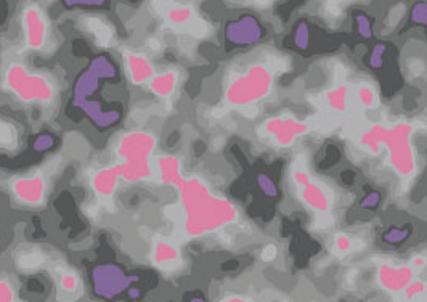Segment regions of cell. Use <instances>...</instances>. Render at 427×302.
Returning a JSON list of instances; mask_svg holds the SVG:
<instances>
[{
    "instance_id": "3957f363",
    "label": "cell",
    "mask_w": 427,
    "mask_h": 302,
    "mask_svg": "<svg viewBox=\"0 0 427 302\" xmlns=\"http://www.w3.org/2000/svg\"><path fill=\"white\" fill-rule=\"evenodd\" d=\"M23 31L29 50H42L47 42V20L37 5H29L23 10Z\"/></svg>"
},
{
    "instance_id": "d4e9b609",
    "label": "cell",
    "mask_w": 427,
    "mask_h": 302,
    "mask_svg": "<svg viewBox=\"0 0 427 302\" xmlns=\"http://www.w3.org/2000/svg\"><path fill=\"white\" fill-rule=\"evenodd\" d=\"M14 288L7 281H0V302H11L14 301Z\"/></svg>"
},
{
    "instance_id": "7a4b0ae2",
    "label": "cell",
    "mask_w": 427,
    "mask_h": 302,
    "mask_svg": "<svg viewBox=\"0 0 427 302\" xmlns=\"http://www.w3.org/2000/svg\"><path fill=\"white\" fill-rule=\"evenodd\" d=\"M384 143L389 145V155H391V165L400 175L408 177L414 171L416 160H414V151L408 138V130L404 125L394 127L391 132H386Z\"/></svg>"
},
{
    "instance_id": "8992f818",
    "label": "cell",
    "mask_w": 427,
    "mask_h": 302,
    "mask_svg": "<svg viewBox=\"0 0 427 302\" xmlns=\"http://www.w3.org/2000/svg\"><path fill=\"white\" fill-rule=\"evenodd\" d=\"M14 193L21 204L37 206L42 204L46 198V180L41 174L31 175L26 179H18L14 182Z\"/></svg>"
},
{
    "instance_id": "5bb4252c",
    "label": "cell",
    "mask_w": 427,
    "mask_h": 302,
    "mask_svg": "<svg viewBox=\"0 0 427 302\" xmlns=\"http://www.w3.org/2000/svg\"><path fill=\"white\" fill-rule=\"evenodd\" d=\"M20 145V134L14 124L0 119V150L14 151Z\"/></svg>"
},
{
    "instance_id": "52a82bcc",
    "label": "cell",
    "mask_w": 427,
    "mask_h": 302,
    "mask_svg": "<svg viewBox=\"0 0 427 302\" xmlns=\"http://www.w3.org/2000/svg\"><path fill=\"white\" fill-rule=\"evenodd\" d=\"M124 66L130 80L134 84H145L147 80L154 78V68L143 53L124 50L122 52Z\"/></svg>"
},
{
    "instance_id": "83f0119b",
    "label": "cell",
    "mask_w": 427,
    "mask_h": 302,
    "mask_svg": "<svg viewBox=\"0 0 427 302\" xmlns=\"http://www.w3.org/2000/svg\"><path fill=\"white\" fill-rule=\"evenodd\" d=\"M427 264V259L424 256H414L411 259V264L410 266L414 269V270H419V269H424Z\"/></svg>"
},
{
    "instance_id": "7402d4cb",
    "label": "cell",
    "mask_w": 427,
    "mask_h": 302,
    "mask_svg": "<svg viewBox=\"0 0 427 302\" xmlns=\"http://www.w3.org/2000/svg\"><path fill=\"white\" fill-rule=\"evenodd\" d=\"M332 249H334V253L339 254V256L349 254L350 249H352L350 238L345 234H337L334 236V241H332Z\"/></svg>"
},
{
    "instance_id": "d6986e66",
    "label": "cell",
    "mask_w": 427,
    "mask_h": 302,
    "mask_svg": "<svg viewBox=\"0 0 427 302\" xmlns=\"http://www.w3.org/2000/svg\"><path fill=\"white\" fill-rule=\"evenodd\" d=\"M326 102H328L330 108L334 111H344L345 105H347V92L345 89H334L328 92V95H326Z\"/></svg>"
},
{
    "instance_id": "6da1fadb",
    "label": "cell",
    "mask_w": 427,
    "mask_h": 302,
    "mask_svg": "<svg viewBox=\"0 0 427 302\" xmlns=\"http://www.w3.org/2000/svg\"><path fill=\"white\" fill-rule=\"evenodd\" d=\"M273 85L270 69L263 65H251L246 71L238 74L227 89V102L238 106H249L267 97Z\"/></svg>"
},
{
    "instance_id": "277c9868",
    "label": "cell",
    "mask_w": 427,
    "mask_h": 302,
    "mask_svg": "<svg viewBox=\"0 0 427 302\" xmlns=\"http://www.w3.org/2000/svg\"><path fill=\"white\" fill-rule=\"evenodd\" d=\"M413 280L414 269L411 266H389V264H384L378 270V281L381 288L392 294L404 293Z\"/></svg>"
},
{
    "instance_id": "4fadbf2b",
    "label": "cell",
    "mask_w": 427,
    "mask_h": 302,
    "mask_svg": "<svg viewBox=\"0 0 427 302\" xmlns=\"http://www.w3.org/2000/svg\"><path fill=\"white\" fill-rule=\"evenodd\" d=\"M162 15H164L169 24H174V26H185V24H191L194 11L190 5H179V7H167Z\"/></svg>"
},
{
    "instance_id": "4316f807",
    "label": "cell",
    "mask_w": 427,
    "mask_h": 302,
    "mask_svg": "<svg viewBox=\"0 0 427 302\" xmlns=\"http://www.w3.org/2000/svg\"><path fill=\"white\" fill-rule=\"evenodd\" d=\"M148 47L149 50H153V52H161L162 50V41L159 39V37H149L148 39Z\"/></svg>"
},
{
    "instance_id": "9c48e42d",
    "label": "cell",
    "mask_w": 427,
    "mask_h": 302,
    "mask_svg": "<svg viewBox=\"0 0 427 302\" xmlns=\"http://www.w3.org/2000/svg\"><path fill=\"white\" fill-rule=\"evenodd\" d=\"M83 26L85 28L87 33L92 34L93 41H95L100 48L111 47L112 41H115V31H112L108 23H105L97 16H85Z\"/></svg>"
},
{
    "instance_id": "44dd1931",
    "label": "cell",
    "mask_w": 427,
    "mask_h": 302,
    "mask_svg": "<svg viewBox=\"0 0 427 302\" xmlns=\"http://www.w3.org/2000/svg\"><path fill=\"white\" fill-rule=\"evenodd\" d=\"M359 100L365 108H374L378 105V95L371 85H362L359 89Z\"/></svg>"
},
{
    "instance_id": "9a60e30c",
    "label": "cell",
    "mask_w": 427,
    "mask_h": 302,
    "mask_svg": "<svg viewBox=\"0 0 427 302\" xmlns=\"http://www.w3.org/2000/svg\"><path fill=\"white\" fill-rule=\"evenodd\" d=\"M410 236H411L410 226H392V229H389L382 234V241L387 244H392V246H399V244H404Z\"/></svg>"
},
{
    "instance_id": "ba28073f",
    "label": "cell",
    "mask_w": 427,
    "mask_h": 302,
    "mask_svg": "<svg viewBox=\"0 0 427 302\" xmlns=\"http://www.w3.org/2000/svg\"><path fill=\"white\" fill-rule=\"evenodd\" d=\"M300 188V199L304 201V204L310 207L315 212H328L331 207V198L330 193L325 190L322 185L313 184L312 180L307 182L305 185Z\"/></svg>"
},
{
    "instance_id": "484cf974",
    "label": "cell",
    "mask_w": 427,
    "mask_h": 302,
    "mask_svg": "<svg viewBox=\"0 0 427 302\" xmlns=\"http://www.w3.org/2000/svg\"><path fill=\"white\" fill-rule=\"evenodd\" d=\"M276 254H278V249H276L275 244H267V246L262 249L260 259L263 262H272L275 259V257H276Z\"/></svg>"
},
{
    "instance_id": "e0dca14e",
    "label": "cell",
    "mask_w": 427,
    "mask_h": 302,
    "mask_svg": "<svg viewBox=\"0 0 427 302\" xmlns=\"http://www.w3.org/2000/svg\"><path fill=\"white\" fill-rule=\"evenodd\" d=\"M16 262H18V267L23 270H36L43 266L46 257H43V254L37 253V251H33V253H24L18 256Z\"/></svg>"
},
{
    "instance_id": "f1b7e54d",
    "label": "cell",
    "mask_w": 427,
    "mask_h": 302,
    "mask_svg": "<svg viewBox=\"0 0 427 302\" xmlns=\"http://www.w3.org/2000/svg\"><path fill=\"white\" fill-rule=\"evenodd\" d=\"M223 302H248V301L241 298V296H230V298H227Z\"/></svg>"
},
{
    "instance_id": "ac0fdd59",
    "label": "cell",
    "mask_w": 427,
    "mask_h": 302,
    "mask_svg": "<svg viewBox=\"0 0 427 302\" xmlns=\"http://www.w3.org/2000/svg\"><path fill=\"white\" fill-rule=\"evenodd\" d=\"M58 285H60V291L63 294H74L78 291L80 280L76 275V272H73V270H66V272H63V275L60 276Z\"/></svg>"
},
{
    "instance_id": "ffe728a7",
    "label": "cell",
    "mask_w": 427,
    "mask_h": 302,
    "mask_svg": "<svg viewBox=\"0 0 427 302\" xmlns=\"http://www.w3.org/2000/svg\"><path fill=\"white\" fill-rule=\"evenodd\" d=\"M166 162L164 165H161V174L162 177H164L166 182H174L180 177V166L179 161L174 158H164Z\"/></svg>"
},
{
    "instance_id": "2e32d148",
    "label": "cell",
    "mask_w": 427,
    "mask_h": 302,
    "mask_svg": "<svg viewBox=\"0 0 427 302\" xmlns=\"http://www.w3.org/2000/svg\"><path fill=\"white\" fill-rule=\"evenodd\" d=\"M405 298L408 302H419L427 298V283L423 280H413L410 285L405 288Z\"/></svg>"
},
{
    "instance_id": "30bf717a",
    "label": "cell",
    "mask_w": 427,
    "mask_h": 302,
    "mask_svg": "<svg viewBox=\"0 0 427 302\" xmlns=\"http://www.w3.org/2000/svg\"><path fill=\"white\" fill-rule=\"evenodd\" d=\"M180 261L179 248L167 240H159L154 243L152 251V262L158 269H171Z\"/></svg>"
},
{
    "instance_id": "8fae6325",
    "label": "cell",
    "mask_w": 427,
    "mask_h": 302,
    "mask_svg": "<svg viewBox=\"0 0 427 302\" xmlns=\"http://www.w3.org/2000/svg\"><path fill=\"white\" fill-rule=\"evenodd\" d=\"M179 74L175 71H167L154 76L152 79V92L161 98H169L175 92V85H177Z\"/></svg>"
},
{
    "instance_id": "5b68a950",
    "label": "cell",
    "mask_w": 427,
    "mask_h": 302,
    "mask_svg": "<svg viewBox=\"0 0 427 302\" xmlns=\"http://www.w3.org/2000/svg\"><path fill=\"white\" fill-rule=\"evenodd\" d=\"M265 130L273 142L286 147L296 140V137L304 135L309 129L304 123L292 118H275L265 123Z\"/></svg>"
},
{
    "instance_id": "7c38bea8",
    "label": "cell",
    "mask_w": 427,
    "mask_h": 302,
    "mask_svg": "<svg viewBox=\"0 0 427 302\" xmlns=\"http://www.w3.org/2000/svg\"><path fill=\"white\" fill-rule=\"evenodd\" d=\"M117 182V174L111 169H102L92 177V185L95 188V192L102 198H110L112 190L116 188Z\"/></svg>"
},
{
    "instance_id": "f546056e",
    "label": "cell",
    "mask_w": 427,
    "mask_h": 302,
    "mask_svg": "<svg viewBox=\"0 0 427 302\" xmlns=\"http://www.w3.org/2000/svg\"><path fill=\"white\" fill-rule=\"evenodd\" d=\"M336 2H339V0H336Z\"/></svg>"
},
{
    "instance_id": "cb8c5ba5",
    "label": "cell",
    "mask_w": 427,
    "mask_h": 302,
    "mask_svg": "<svg viewBox=\"0 0 427 302\" xmlns=\"http://www.w3.org/2000/svg\"><path fill=\"white\" fill-rule=\"evenodd\" d=\"M379 203H381V194L378 192H371L362 199V207H363V209L373 211L379 206Z\"/></svg>"
},
{
    "instance_id": "603a6c76",
    "label": "cell",
    "mask_w": 427,
    "mask_h": 302,
    "mask_svg": "<svg viewBox=\"0 0 427 302\" xmlns=\"http://www.w3.org/2000/svg\"><path fill=\"white\" fill-rule=\"evenodd\" d=\"M259 185L262 188V192L265 193L267 197H276V194H278V188H276V184L265 174L259 175Z\"/></svg>"
}]
</instances>
